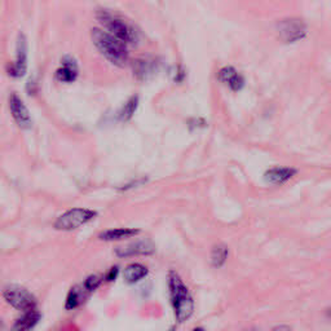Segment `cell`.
Listing matches in <instances>:
<instances>
[{
	"label": "cell",
	"instance_id": "1",
	"mask_svg": "<svg viewBox=\"0 0 331 331\" xmlns=\"http://www.w3.org/2000/svg\"><path fill=\"white\" fill-rule=\"evenodd\" d=\"M168 290L176 320L179 323H184L194 313V300L178 272L170 271L168 273Z\"/></svg>",
	"mask_w": 331,
	"mask_h": 331
},
{
	"label": "cell",
	"instance_id": "2",
	"mask_svg": "<svg viewBox=\"0 0 331 331\" xmlns=\"http://www.w3.org/2000/svg\"><path fill=\"white\" fill-rule=\"evenodd\" d=\"M91 39L93 46L96 47L97 51L109 61L112 65L123 68L127 65L129 60V52L127 44L113 36L107 31L101 29H92L91 30Z\"/></svg>",
	"mask_w": 331,
	"mask_h": 331
},
{
	"label": "cell",
	"instance_id": "3",
	"mask_svg": "<svg viewBox=\"0 0 331 331\" xmlns=\"http://www.w3.org/2000/svg\"><path fill=\"white\" fill-rule=\"evenodd\" d=\"M96 18L100 22V25L104 26L105 31L122 40L127 46H135L139 43L140 35L135 26H132L122 17L117 16L107 9H99L96 12Z\"/></svg>",
	"mask_w": 331,
	"mask_h": 331
},
{
	"label": "cell",
	"instance_id": "4",
	"mask_svg": "<svg viewBox=\"0 0 331 331\" xmlns=\"http://www.w3.org/2000/svg\"><path fill=\"white\" fill-rule=\"evenodd\" d=\"M96 211L90 210V208H72L57 217L55 222V229L62 230V232H72V230L88 224L93 219H96Z\"/></svg>",
	"mask_w": 331,
	"mask_h": 331
},
{
	"label": "cell",
	"instance_id": "5",
	"mask_svg": "<svg viewBox=\"0 0 331 331\" xmlns=\"http://www.w3.org/2000/svg\"><path fill=\"white\" fill-rule=\"evenodd\" d=\"M277 34L279 39L286 44H294L296 41L303 40L308 34L306 24L301 18L289 17L283 18L277 24Z\"/></svg>",
	"mask_w": 331,
	"mask_h": 331
},
{
	"label": "cell",
	"instance_id": "6",
	"mask_svg": "<svg viewBox=\"0 0 331 331\" xmlns=\"http://www.w3.org/2000/svg\"><path fill=\"white\" fill-rule=\"evenodd\" d=\"M4 299L16 310L26 312L36 308V299L33 294L21 286H11L4 290Z\"/></svg>",
	"mask_w": 331,
	"mask_h": 331
},
{
	"label": "cell",
	"instance_id": "7",
	"mask_svg": "<svg viewBox=\"0 0 331 331\" xmlns=\"http://www.w3.org/2000/svg\"><path fill=\"white\" fill-rule=\"evenodd\" d=\"M9 109H11L12 117H13L14 122L17 123V126L22 129H29L33 126V119L29 109L26 107V105L24 104V101L21 100V97L16 93H12L9 97Z\"/></svg>",
	"mask_w": 331,
	"mask_h": 331
},
{
	"label": "cell",
	"instance_id": "8",
	"mask_svg": "<svg viewBox=\"0 0 331 331\" xmlns=\"http://www.w3.org/2000/svg\"><path fill=\"white\" fill-rule=\"evenodd\" d=\"M28 69V41L24 34H19L17 39V60L8 66V74L13 78L25 75Z\"/></svg>",
	"mask_w": 331,
	"mask_h": 331
},
{
	"label": "cell",
	"instance_id": "9",
	"mask_svg": "<svg viewBox=\"0 0 331 331\" xmlns=\"http://www.w3.org/2000/svg\"><path fill=\"white\" fill-rule=\"evenodd\" d=\"M154 252H156V246L150 241H137L115 249V255L121 259L134 256H150Z\"/></svg>",
	"mask_w": 331,
	"mask_h": 331
},
{
	"label": "cell",
	"instance_id": "10",
	"mask_svg": "<svg viewBox=\"0 0 331 331\" xmlns=\"http://www.w3.org/2000/svg\"><path fill=\"white\" fill-rule=\"evenodd\" d=\"M217 79L222 83H224L227 87H229L230 91L233 92H238V91L244 90L246 80L245 77L235 70L233 66H224L217 73Z\"/></svg>",
	"mask_w": 331,
	"mask_h": 331
},
{
	"label": "cell",
	"instance_id": "11",
	"mask_svg": "<svg viewBox=\"0 0 331 331\" xmlns=\"http://www.w3.org/2000/svg\"><path fill=\"white\" fill-rule=\"evenodd\" d=\"M79 75L78 62L72 56H65L61 60V66L56 70L55 78L61 83H73Z\"/></svg>",
	"mask_w": 331,
	"mask_h": 331
},
{
	"label": "cell",
	"instance_id": "12",
	"mask_svg": "<svg viewBox=\"0 0 331 331\" xmlns=\"http://www.w3.org/2000/svg\"><path fill=\"white\" fill-rule=\"evenodd\" d=\"M298 173V170L293 167H272L264 172V181L271 185H282L288 183Z\"/></svg>",
	"mask_w": 331,
	"mask_h": 331
},
{
	"label": "cell",
	"instance_id": "13",
	"mask_svg": "<svg viewBox=\"0 0 331 331\" xmlns=\"http://www.w3.org/2000/svg\"><path fill=\"white\" fill-rule=\"evenodd\" d=\"M134 74L136 75L137 79L146 80L150 77H153L158 70L159 63L154 58H137L134 61Z\"/></svg>",
	"mask_w": 331,
	"mask_h": 331
},
{
	"label": "cell",
	"instance_id": "14",
	"mask_svg": "<svg viewBox=\"0 0 331 331\" xmlns=\"http://www.w3.org/2000/svg\"><path fill=\"white\" fill-rule=\"evenodd\" d=\"M140 234V229L135 228H117V229H107L104 230L99 234V239L101 241H122V239L132 238Z\"/></svg>",
	"mask_w": 331,
	"mask_h": 331
},
{
	"label": "cell",
	"instance_id": "15",
	"mask_svg": "<svg viewBox=\"0 0 331 331\" xmlns=\"http://www.w3.org/2000/svg\"><path fill=\"white\" fill-rule=\"evenodd\" d=\"M149 271L145 266L140 263H132L127 266L123 271V279L128 285H135L148 276Z\"/></svg>",
	"mask_w": 331,
	"mask_h": 331
},
{
	"label": "cell",
	"instance_id": "16",
	"mask_svg": "<svg viewBox=\"0 0 331 331\" xmlns=\"http://www.w3.org/2000/svg\"><path fill=\"white\" fill-rule=\"evenodd\" d=\"M40 313L34 308V310L26 311L25 315L19 317L18 320L14 322L13 330L17 331H24V330H31V328L35 327L38 325V322L40 321Z\"/></svg>",
	"mask_w": 331,
	"mask_h": 331
},
{
	"label": "cell",
	"instance_id": "17",
	"mask_svg": "<svg viewBox=\"0 0 331 331\" xmlns=\"http://www.w3.org/2000/svg\"><path fill=\"white\" fill-rule=\"evenodd\" d=\"M85 296H87V291H85L83 288H78V286H75V288H73L72 290L69 291L68 296H66L65 308L68 311L77 310L78 306L82 305Z\"/></svg>",
	"mask_w": 331,
	"mask_h": 331
},
{
	"label": "cell",
	"instance_id": "18",
	"mask_svg": "<svg viewBox=\"0 0 331 331\" xmlns=\"http://www.w3.org/2000/svg\"><path fill=\"white\" fill-rule=\"evenodd\" d=\"M139 104H140V99L137 95H134V96L129 97V99L124 102L123 106L121 107V110L118 112V118H119V121L124 122V123L131 121L132 117H134L135 113H136L137 107H139Z\"/></svg>",
	"mask_w": 331,
	"mask_h": 331
},
{
	"label": "cell",
	"instance_id": "19",
	"mask_svg": "<svg viewBox=\"0 0 331 331\" xmlns=\"http://www.w3.org/2000/svg\"><path fill=\"white\" fill-rule=\"evenodd\" d=\"M228 255H229V249L225 245L220 244L212 247V251H211V264H212V267L216 269L224 267L228 260Z\"/></svg>",
	"mask_w": 331,
	"mask_h": 331
},
{
	"label": "cell",
	"instance_id": "20",
	"mask_svg": "<svg viewBox=\"0 0 331 331\" xmlns=\"http://www.w3.org/2000/svg\"><path fill=\"white\" fill-rule=\"evenodd\" d=\"M102 281H104V279H102L101 277L96 276V274L88 276L87 278H85L84 283H83V289H84L87 293H92V291H95L96 289L100 288V285L102 283Z\"/></svg>",
	"mask_w": 331,
	"mask_h": 331
},
{
	"label": "cell",
	"instance_id": "21",
	"mask_svg": "<svg viewBox=\"0 0 331 331\" xmlns=\"http://www.w3.org/2000/svg\"><path fill=\"white\" fill-rule=\"evenodd\" d=\"M185 77H186L185 70H184L181 66H178V68H176L175 74H173V80H175L176 83H183L184 79H185Z\"/></svg>",
	"mask_w": 331,
	"mask_h": 331
},
{
	"label": "cell",
	"instance_id": "22",
	"mask_svg": "<svg viewBox=\"0 0 331 331\" xmlns=\"http://www.w3.org/2000/svg\"><path fill=\"white\" fill-rule=\"evenodd\" d=\"M118 273H119V268H118V267H113V268H110L109 272L106 273L105 279H106L107 282L115 281V278L118 277Z\"/></svg>",
	"mask_w": 331,
	"mask_h": 331
},
{
	"label": "cell",
	"instance_id": "23",
	"mask_svg": "<svg viewBox=\"0 0 331 331\" xmlns=\"http://www.w3.org/2000/svg\"><path fill=\"white\" fill-rule=\"evenodd\" d=\"M0 327H2V321H0Z\"/></svg>",
	"mask_w": 331,
	"mask_h": 331
}]
</instances>
